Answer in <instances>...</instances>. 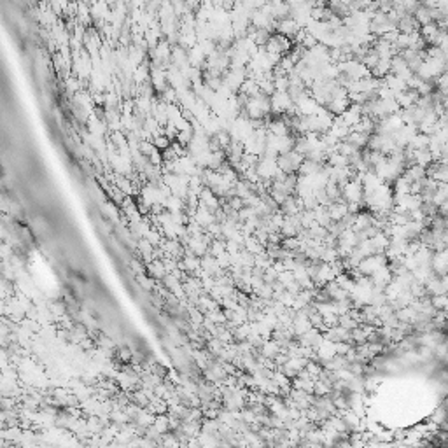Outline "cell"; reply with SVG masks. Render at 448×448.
<instances>
[{
  "mask_svg": "<svg viewBox=\"0 0 448 448\" xmlns=\"http://www.w3.org/2000/svg\"><path fill=\"white\" fill-rule=\"evenodd\" d=\"M413 16H415V19L418 22V25H427V23H433L434 22V9H429V7L425 6H418L415 11H413Z\"/></svg>",
  "mask_w": 448,
  "mask_h": 448,
  "instance_id": "obj_7",
  "label": "cell"
},
{
  "mask_svg": "<svg viewBox=\"0 0 448 448\" xmlns=\"http://www.w3.org/2000/svg\"><path fill=\"white\" fill-rule=\"evenodd\" d=\"M397 30L403 32V33L417 32L418 30V22L415 19V16H413L412 12H408V14L401 16L399 22H397Z\"/></svg>",
  "mask_w": 448,
  "mask_h": 448,
  "instance_id": "obj_5",
  "label": "cell"
},
{
  "mask_svg": "<svg viewBox=\"0 0 448 448\" xmlns=\"http://www.w3.org/2000/svg\"><path fill=\"white\" fill-rule=\"evenodd\" d=\"M429 140H431V137H429V135H425V133L418 132L417 135L412 139V142H410V144H408V147H410V149H413V151L425 149V147H429Z\"/></svg>",
  "mask_w": 448,
  "mask_h": 448,
  "instance_id": "obj_12",
  "label": "cell"
},
{
  "mask_svg": "<svg viewBox=\"0 0 448 448\" xmlns=\"http://www.w3.org/2000/svg\"><path fill=\"white\" fill-rule=\"evenodd\" d=\"M275 30H277L279 33H282V35L289 37V39H294V37L298 35V32L301 30V27L294 18L289 16V18L279 19L277 25H275Z\"/></svg>",
  "mask_w": 448,
  "mask_h": 448,
  "instance_id": "obj_3",
  "label": "cell"
},
{
  "mask_svg": "<svg viewBox=\"0 0 448 448\" xmlns=\"http://www.w3.org/2000/svg\"><path fill=\"white\" fill-rule=\"evenodd\" d=\"M418 98H420L418 91L417 90H410V88L396 95V100H397V103H399L401 109H410L412 105H415V103L418 102Z\"/></svg>",
  "mask_w": 448,
  "mask_h": 448,
  "instance_id": "obj_4",
  "label": "cell"
},
{
  "mask_svg": "<svg viewBox=\"0 0 448 448\" xmlns=\"http://www.w3.org/2000/svg\"><path fill=\"white\" fill-rule=\"evenodd\" d=\"M370 137L371 135H368V133L357 132V130H350V133L347 135L345 140H349L350 144L355 145V147L364 149V147H368V140H370Z\"/></svg>",
  "mask_w": 448,
  "mask_h": 448,
  "instance_id": "obj_8",
  "label": "cell"
},
{
  "mask_svg": "<svg viewBox=\"0 0 448 448\" xmlns=\"http://www.w3.org/2000/svg\"><path fill=\"white\" fill-rule=\"evenodd\" d=\"M439 32H441V27H439L436 22L427 23V25H424V27L420 28L422 37H424L425 42H429V44H436V40L439 37Z\"/></svg>",
  "mask_w": 448,
  "mask_h": 448,
  "instance_id": "obj_6",
  "label": "cell"
},
{
  "mask_svg": "<svg viewBox=\"0 0 448 448\" xmlns=\"http://www.w3.org/2000/svg\"><path fill=\"white\" fill-rule=\"evenodd\" d=\"M383 81H385V84H387L389 88H391V90L394 91L396 95H397V93H401V91H404V90H408V84H406V81H404V79L397 77V75H394V74H389V75H385V77H383Z\"/></svg>",
  "mask_w": 448,
  "mask_h": 448,
  "instance_id": "obj_9",
  "label": "cell"
},
{
  "mask_svg": "<svg viewBox=\"0 0 448 448\" xmlns=\"http://www.w3.org/2000/svg\"><path fill=\"white\" fill-rule=\"evenodd\" d=\"M147 271H149L151 277H154V279H163L166 273H168L161 259H154V261L147 266Z\"/></svg>",
  "mask_w": 448,
  "mask_h": 448,
  "instance_id": "obj_11",
  "label": "cell"
},
{
  "mask_svg": "<svg viewBox=\"0 0 448 448\" xmlns=\"http://www.w3.org/2000/svg\"><path fill=\"white\" fill-rule=\"evenodd\" d=\"M391 74H394V75H397V77H401V79H404V81H408L410 77H412L413 74V70L410 69V65H408V61L404 60L403 58V54H396L394 58H392V63H391Z\"/></svg>",
  "mask_w": 448,
  "mask_h": 448,
  "instance_id": "obj_2",
  "label": "cell"
},
{
  "mask_svg": "<svg viewBox=\"0 0 448 448\" xmlns=\"http://www.w3.org/2000/svg\"><path fill=\"white\" fill-rule=\"evenodd\" d=\"M305 161V156L300 154L296 149L289 151L286 154H280L277 156V163H279V168L284 172V174H296L300 170L301 163Z\"/></svg>",
  "mask_w": 448,
  "mask_h": 448,
  "instance_id": "obj_1",
  "label": "cell"
},
{
  "mask_svg": "<svg viewBox=\"0 0 448 448\" xmlns=\"http://www.w3.org/2000/svg\"><path fill=\"white\" fill-rule=\"evenodd\" d=\"M170 140H172V139H168V137H166V135H160V137H156V139H153L154 145H156V147L160 149V151L168 149L170 145H172V142H170Z\"/></svg>",
  "mask_w": 448,
  "mask_h": 448,
  "instance_id": "obj_14",
  "label": "cell"
},
{
  "mask_svg": "<svg viewBox=\"0 0 448 448\" xmlns=\"http://www.w3.org/2000/svg\"><path fill=\"white\" fill-rule=\"evenodd\" d=\"M116 186H118L126 196L135 193V189H133V182L130 181V177H126V175H118V177H116Z\"/></svg>",
  "mask_w": 448,
  "mask_h": 448,
  "instance_id": "obj_13",
  "label": "cell"
},
{
  "mask_svg": "<svg viewBox=\"0 0 448 448\" xmlns=\"http://www.w3.org/2000/svg\"><path fill=\"white\" fill-rule=\"evenodd\" d=\"M107 124L109 123H105V121H102V119H98L93 114H91V118L88 119V126H90V133H91V135L103 137V135H105V132H107Z\"/></svg>",
  "mask_w": 448,
  "mask_h": 448,
  "instance_id": "obj_10",
  "label": "cell"
}]
</instances>
